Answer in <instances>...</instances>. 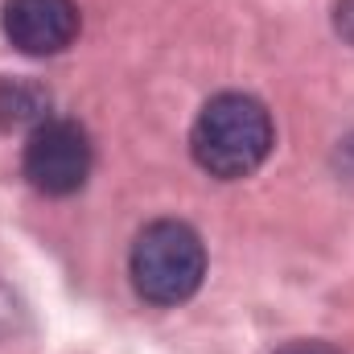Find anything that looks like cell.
<instances>
[{
	"instance_id": "obj_3",
	"label": "cell",
	"mask_w": 354,
	"mask_h": 354,
	"mask_svg": "<svg viewBox=\"0 0 354 354\" xmlns=\"http://www.w3.org/2000/svg\"><path fill=\"white\" fill-rule=\"evenodd\" d=\"M91 136L87 128H79L75 120H46L41 128L29 132L25 140V177L33 189L50 194V198H66L75 189H83L91 177Z\"/></svg>"
},
{
	"instance_id": "obj_7",
	"label": "cell",
	"mask_w": 354,
	"mask_h": 354,
	"mask_svg": "<svg viewBox=\"0 0 354 354\" xmlns=\"http://www.w3.org/2000/svg\"><path fill=\"white\" fill-rule=\"evenodd\" d=\"M276 354H346V351H338V346H330V342H288V346H280Z\"/></svg>"
},
{
	"instance_id": "obj_5",
	"label": "cell",
	"mask_w": 354,
	"mask_h": 354,
	"mask_svg": "<svg viewBox=\"0 0 354 354\" xmlns=\"http://www.w3.org/2000/svg\"><path fill=\"white\" fill-rule=\"evenodd\" d=\"M50 120V91L33 79H4L0 83V128H41Z\"/></svg>"
},
{
	"instance_id": "obj_1",
	"label": "cell",
	"mask_w": 354,
	"mask_h": 354,
	"mask_svg": "<svg viewBox=\"0 0 354 354\" xmlns=\"http://www.w3.org/2000/svg\"><path fill=\"white\" fill-rule=\"evenodd\" d=\"M276 145L272 115L256 95L243 91H223L214 95L189 132V153L194 161L218 181H239L252 177L268 161Z\"/></svg>"
},
{
	"instance_id": "obj_2",
	"label": "cell",
	"mask_w": 354,
	"mask_h": 354,
	"mask_svg": "<svg viewBox=\"0 0 354 354\" xmlns=\"http://www.w3.org/2000/svg\"><path fill=\"white\" fill-rule=\"evenodd\" d=\"M132 284L145 301L153 305H181L202 288L206 276V248L189 223L161 218L149 223L128 256Z\"/></svg>"
},
{
	"instance_id": "obj_6",
	"label": "cell",
	"mask_w": 354,
	"mask_h": 354,
	"mask_svg": "<svg viewBox=\"0 0 354 354\" xmlns=\"http://www.w3.org/2000/svg\"><path fill=\"white\" fill-rule=\"evenodd\" d=\"M334 29H338L342 41L354 46V0H338L334 4Z\"/></svg>"
},
{
	"instance_id": "obj_4",
	"label": "cell",
	"mask_w": 354,
	"mask_h": 354,
	"mask_svg": "<svg viewBox=\"0 0 354 354\" xmlns=\"http://www.w3.org/2000/svg\"><path fill=\"white\" fill-rule=\"evenodd\" d=\"M0 29L21 54L50 58L79 37V4L75 0H4Z\"/></svg>"
}]
</instances>
